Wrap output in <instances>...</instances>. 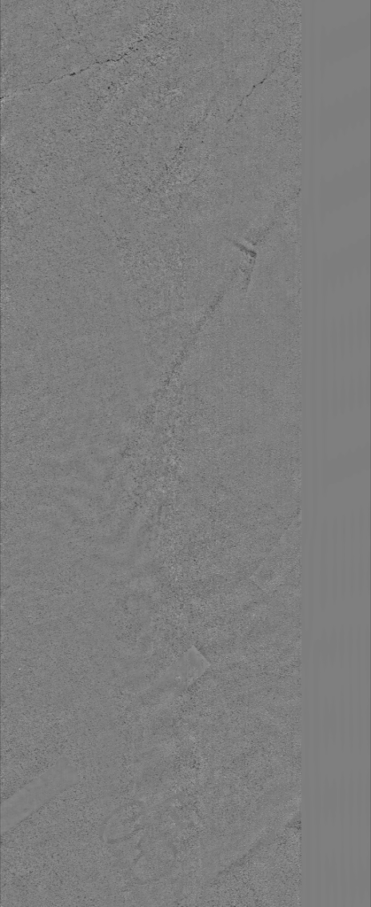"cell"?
I'll return each instance as SVG.
<instances>
[{"instance_id":"6da1fadb","label":"cell","mask_w":371,"mask_h":907,"mask_svg":"<svg viewBox=\"0 0 371 907\" xmlns=\"http://www.w3.org/2000/svg\"><path fill=\"white\" fill-rule=\"evenodd\" d=\"M78 779L73 764L62 758L28 782L1 805V832L12 828L57 795L72 787Z\"/></svg>"}]
</instances>
